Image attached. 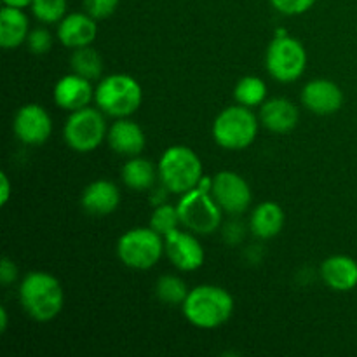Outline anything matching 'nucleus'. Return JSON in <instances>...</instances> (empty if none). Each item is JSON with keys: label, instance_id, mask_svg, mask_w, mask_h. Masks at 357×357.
<instances>
[{"label": "nucleus", "instance_id": "nucleus-1", "mask_svg": "<svg viewBox=\"0 0 357 357\" xmlns=\"http://www.w3.org/2000/svg\"><path fill=\"white\" fill-rule=\"evenodd\" d=\"M20 302L24 312L38 323L56 319L63 309L65 295L58 279L49 272L33 271L20 286Z\"/></svg>", "mask_w": 357, "mask_h": 357}, {"label": "nucleus", "instance_id": "nucleus-2", "mask_svg": "<svg viewBox=\"0 0 357 357\" xmlns=\"http://www.w3.org/2000/svg\"><path fill=\"white\" fill-rule=\"evenodd\" d=\"M181 309L188 323L195 328L215 330L230 319L234 312V298L220 286L201 284L188 291Z\"/></svg>", "mask_w": 357, "mask_h": 357}, {"label": "nucleus", "instance_id": "nucleus-3", "mask_svg": "<svg viewBox=\"0 0 357 357\" xmlns=\"http://www.w3.org/2000/svg\"><path fill=\"white\" fill-rule=\"evenodd\" d=\"M94 101L103 114L115 119H124L142 107L143 89L135 77L114 73L100 80L94 89Z\"/></svg>", "mask_w": 357, "mask_h": 357}, {"label": "nucleus", "instance_id": "nucleus-4", "mask_svg": "<svg viewBox=\"0 0 357 357\" xmlns=\"http://www.w3.org/2000/svg\"><path fill=\"white\" fill-rule=\"evenodd\" d=\"M157 171L164 188L180 195L194 190L204 176L199 155L185 145L169 146L160 157Z\"/></svg>", "mask_w": 357, "mask_h": 357}, {"label": "nucleus", "instance_id": "nucleus-5", "mask_svg": "<svg viewBox=\"0 0 357 357\" xmlns=\"http://www.w3.org/2000/svg\"><path fill=\"white\" fill-rule=\"evenodd\" d=\"M258 135V121L251 108L229 107L216 115L213 122V138L225 150H244Z\"/></svg>", "mask_w": 357, "mask_h": 357}, {"label": "nucleus", "instance_id": "nucleus-6", "mask_svg": "<svg viewBox=\"0 0 357 357\" xmlns=\"http://www.w3.org/2000/svg\"><path fill=\"white\" fill-rule=\"evenodd\" d=\"M166 253L164 239L159 232L146 229H132L126 232L117 243V257L126 267L136 271H149Z\"/></svg>", "mask_w": 357, "mask_h": 357}, {"label": "nucleus", "instance_id": "nucleus-7", "mask_svg": "<svg viewBox=\"0 0 357 357\" xmlns=\"http://www.w3.org/2000/svg\"><path fill=\"white\" fill-rule=\"evenodd\" d=\"M265 66L271 77L282 84L298 80L307 68V51L296 38L275 35L265 52Z\"/></svg>", "mask_w": 357, "mask_h": 357}, {"label": "nucleus", "instance_id": "nucleus-8", "mask_svg": "<svg viewBox=\"0 0 357 357\" xmlns=\"http://www.w3.org/2000/svg\"><path fill=\"white\" fill-rule=\"evenodd\" d=\"M108 135L107 122L100 108H80L72 112L63 128L66 145L79 153L96 150Z\"/></svg>", "mask_w": 357, "mask_h": 357}, {"label": "nucleus", "instance_id": "nucleus-9", "mask_svg": "<svg viewBox=\"0 0 357 357\" xmlns=\"http://www.w3.org/2000/svg\"><path fill=\"white\" fill-rule=\"evenodd\" d=\"M176 208L181 225L199 236L213 234L222 223V208L216 204L209 192L197 187L181 195Z\"/></svg>", "mask_w": 357, "mask_h": 357}, {"label": "nucleus", "instance_id": "nucleus-10", "mask_svg": "<svg viewBox=\"0 0 357 357\" xmlns=\"http://www.w3.org/2000/svg\"><path fill=\"white\" fill-rule=\"evenodd\" d=\"M211 195L222 211L229 215H241L251 204V188L243 176L234 171H220L213 178Z\"/></svg>", "mask_w": 357, "mask_h": 357}, {"label": "nucleus", "instance_id": "nucleus-11", "mask_svg": "<svg viewBox=\"0 0 357 357\" xmlns=\"http://www.w3.org/2000/svg\"><path fill=\"white\" fill-rule=\"evenodd\" d=\"M14 135L24 145H42L52 132L51 115L37 103H28L14 117Z\"/></svg>", "mask_w": 357, "mask_h": 357}, {"label": "nucleus", "instance_id": "nucleus-12", "mask_svg": "<svg viewBox=\"0 0 357 357\" xmlns=\"http://www.w3.org/2000/svg\"><path fill=\"white\" fill-rule=\"evenodd\" d=\"M164 248L171 264L183 272L197 271L204 264V250L195 236L181 232L180 229L173 230L164 236Z\"/></svg>", "mask_w": 357, "mask_h": 357}, {"label": "nucleus", "instance_id": "nucleus-13", "mask_svg": "<svg viewBox=\"0 0 357 357\" xmlns=\"http://www.w3.org/2000/svg\"><path fill=\"white\" fill-rule=\"evenodd\" d=\"M302 103L312 114L330 115L342 108V105H344V93L331 80L316 79L303 86Z\"/></svg>", "mask_w": 357, "mask_h": 357}, {"label": "nucleus", "instance_id": "nucleus-14", "mask_svg": "<svg viewBox=\"0 0 357 357\" xmlns=\"http://www.w3.org/2000/svg\"><path fill=\"white\" fill-rule=\"evenodd\" d=\"M98 20L87 13L66 14L58 24V38L65 47L79 49L91 45L98 37Z\"/></svg>", "mask_w": 357, "mask_h": 357}, {"label": "nucleus", "instance_id": "nucleus-15", "mask_svg": "<svg viewBox=\"0 0 357 357\" xmlns=\"http://www.w3.org/2000/svg\"><path fill=\"white\" fill-rule=\"evenodd\" d=\"M94 98V89L91 80L77 73L61 77L54 86V101L59 108L68 112H77L80 108L89 107Z\"/></svg>", "mask_w": 357, "mask_h": 357}, {"label": "nucleus", "instance_id": "nucleus-16", "mask_svg": "<svg viewBox=\"0 0 357 357\" xmlns=\"http://www.w3.org/2000/svg\"><path fill=\"white\" fill-rule=\"evenodd\" d=\"M321 278L335 291H352L357 286V261L347 255H333L321 264Z\"/></svg>", "mask_w": 357, "mask_h": 357}, {"label": "nucleus", "instance_id": "nucleus-17", "mask_svg": "<svg viewBox=\"0 0 357 357\" xmlns=\"http://www.w3.org/2000/svg\"><path fill=\"white\" fill-rule=\"evenodd\" d=\"M108 145L121 155L136 157L145 149V132L136 122L128 119H119L108 128Z\"/></svg>", "mask_w": 357, "mask_h": 357}, {"label": "nucleus", "instance_id": "nucleus-18", "mask_svg": "<svg viewBox=\"0 0 357 357\" xmlns=\"http://www.w3.org/2000/svg\"><path fill=\"white\" fill-rule=\"evenodd\" d=\"M80 204L89 215L105 216L114 213L121 204V192L112 181L98 180L87 185L82 192Z\"/></svg>", "mask_w": 357, "mask_h": 357}, {"label": "nucleus", "instance_id": "nucleus-19", "mask_svg": "<svg viewBox=\"0 0 357 357\" xmlns=\"http://www.w3.org/2000/svg\"><path fill=\"white\" fill-rule=\"evenodd\" d=\"M298 108L286 98H274L260 107V121L268 131L284 135L293 131L298 124Z\"/></svg>", "mask_w": 357, "mask_h": 357}, {"label": "nucleus", "instance_id": "nucleus-20", "mask_svg": "<svg viewBox=\"0 0 357 357\" xmlns=\"http://www.w3.org/2000/svg\"><path fill=\"white\" fill-rule=\"evenodd\" d=\"M30 35V21L17 7L3 6L0 10V45L3 49H16L26 42Z\"/></svg>", "mask_w": 357, "mask_h": 357}, {"label": "nucleus", "instance_id": "nucleus-21", "mask_svg": "<svg viewBox=\"0 0 357 357\" xmlns=\"http://www.w3.org/2000/svg\"><path fill=\"white\" fill-rule=\"evenodd\" d=\"M284 227V211L278 202H261L251 215V232L260 239H272L279 236Z\"/></svg>", "mask_w": 357, "mask_h": 357}, {"label": "nucleus", "instance_id": "nucleus-22", "mask_svg": "<svg viewBox=\"0 0 357 357\" xmlns=\"http://www.w3.org/2000/svg\"><path fill=\"white\" fill-rule=\"evenodd\" d=\"M121 174L126 187H129L131 190L143 192L150 190L153 187L155 178L159 176V171H155V167L149 159L136 155L129 162L124 164Z\"/></svg>", "mask_w": 357, "mask_h": 357}, {"label": "nucleus", "instance_id": "nucleus-23", "mask_svg": "<svg viewBox=\"0 0 357 357\" xmlns=\"http://www.w3.org/2000/svg\"><path fill=\"white\" fill-rule=\"evenodd\" d=\"M70 66H72L73 73L80 77H86L87 80H98L103 72V61L101 56L98 54L96 49L91 45H84V47L73 49L72 56H70Z\"/></svg>", "mask_w": 357, "mask_h": 357}, {"label": "nucleus", "instance_id": "nucleus-24", "mask_svg": "<svg viewBox=\"0 0 357 357\" xmlns=\"http://www.w3.org/2000/svg\"><path fill=\"white\" fill-rule=\"evenodd\" d=\"M234 98L243 107H261L267 98V84L260 77H243L234 89Z\"/></svg>", "mask_w": 357, "mask_h": 357}, {"label": "nucleus", "instance_id": "nucleus-25", "mask_svg": "<svg viewBox=\"0 0 357 357\" xmlns=\"http://www.w3.org/2000/svg\"><path fill=\"white\" fill-rule=\"evenodd\" d=\"M157 298L167 305H183L188 295L187 284L176 275H162L155 284Z\"/></svg>", "mask_w": 357, "mask_h": 357}, {"label": "nucleus", "instance_id": "nucleus-26", "mask_svg": "<svg viewBox=\"0 0 357 357\" xmlns=\"http://www.w3.org/2000/svg\"><path fill=\"white\" fill-rule=\"evenodd\" d=\"M31 13L40 23L52 24L59 23L66 16V0H33L31 2Z\"/></svg>", "mask_w": 357, "mask_h": 357}, {"label": "nucleus", "instance_id": "nucleus-27", "mask_svg": "<svg viewBox=\"0 0 357 357\" xmlns=\"http://www.w3.org/2000/svg\"><path fill=\"white\" fill-rule=\"evenodd\" d=\"M180 215H178L176 206L160 204L153 209L152 216H150V227L160 236H167L169 232L178 229L180 225Z\"/></svg>", "mask_w": 357, "mask_h": 357}, {"label": "nucleus", "instance_id": "nucleus-28", "mask_svg": "<svg viewBox=\"0 0 357 357\" xmlns=\"http://www.w3.org/2000/svg\"><path fill=\"white\" fill-rule=\"evenodd\" d=\"M26 44L33 54H45L52 47V35L45 28H35L30 31L26 38Z\"/></svg>", "mask_w": 357, "mask_h": 357}, {"label": "nucleus", "instance_id": "nucleus-29", "mask_svg": "<svg viewBox=\"0 0 357 357\" xmlns=\"http://www.w3.org/2000/svg\"><path fill=\"white\" fill-rule=\"evenodd\" d=\"M317 0H271L272 7L286 16H298L312 9Z\"/></svg>", "mask_w": 357, "mask_h": 357}, {"label": "nucleus", "instance_id": "nucleus-30", "mask_svg": "<svg viewBox=\"0 0 357 357\" xmlns=\"http://www.w3.org/2000/svg\"><path fill=\"white\" fill-rule=\"evenodd\" d=\"M119 2L121 0H84V9L94 20H105L115 13Z\"/></svg>", "mask_w": 357, "mask_h": 357}, {"label": "nucleus", "instance_id": "nucleus-31", "mask_svg": "<svg viewBox=\"0 0 357 357\" xmlns=\"http://www.w3.org/2000/svg\"><path fill=\"white\" fill-rule=\"evenodd\" d=\"M17 278V267L10 258H3L2 265H0V282L3 286H9L10 282L16 281Z\"/></svg>", "mask_w": 357, "mask_h": 357}, {"label": "nucleus", "instance_id": "nucleus-32", "mask_svg": "<svg viewBox=\"0 0 357 357\" xmlns=\"http://www.w3.org/2000/svg\"><path fill=\"white\" fill-rule=\"evenodd\" d=\"M0 180H2V190H0V201H2V206L7 204L10 197V183H9V178H7L6 173L0 174Z\"/></svg>", "mask_w": 357, "mask_h": 357}, {"label": "nucleus", "instance_id": "nucleus-33", "mask_svg": "<svg viewBox=\"0 0 357 357\" xmlns=\"http://www.w3.org/2000/svg\"><path fill=\"white\" fill-rule=\"evenodd\" d=\"M3 6H10V7H17V9H24V7L31 6L33 0H2Z\"/></svg>", "mask_w": 357, "mask_h": 357}, {"label": "nucleus", "instance_id": "nucleus-34", "mask_svg": "<svg viewBox=\"0 0 357 357\" xmlns=\"http://www.w3.org/2000/svg\"><path fill=\"white\" fill-rule=\"evenodd\" d=\"M7 321H9V314H7L6 307H2V309H0V331H2V333L7 331Z\"/></svg>", "mask_w": 357, "mask_h": 357}]
</instances>
